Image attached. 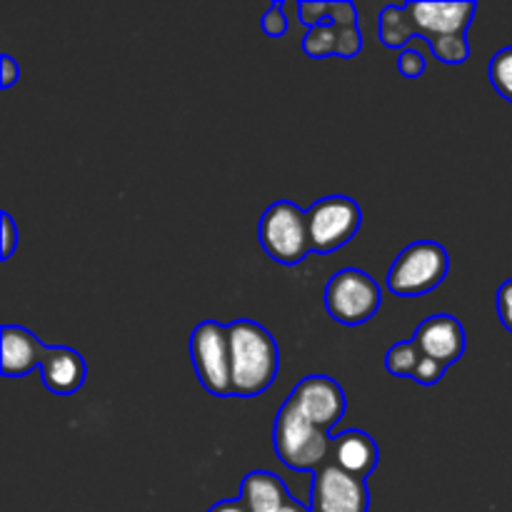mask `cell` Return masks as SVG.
I'll list each match as a JSON object with an SVG mask.
<instances>
[{"label": "cell", "instance_id": "4fadbf2b", "mask_svg": "<svg viewBox=\"0 0 512 512\" xmlns=\"http://www.w3.org/2000/svg\"><path fill=\"white\" fill-rule=\"evenodd\" d=\"M43 383L55 395H73L85 383L83 355L70 348H48L45 345L43 363H40Z\"/></svg>", "mask_w": 512, "mask_h": 512}, {"label": "cell", "instance_id": "8992f818", "mask_svg": "<svg viewBox=\"0 0 512 512\" xmlns=\"http://www.w3.org/2000/svg\"><path fill=\"white\" fill-rule=\"evenodd\" d=\"M380 293L378 283L358 268H345L330 278L325 290V308L330 318L343 325H363L378 313Z\"/></svg>", "mask_w": 512, "mask_h": 512}, {"label": "cell", "instance_id": "ffe728a7", "mask_svg": "<svg viewBox=\"0 0 512 512\" xmlns=\"http://www.w3.org/2000/svg\"><path fill=\"white\" fill-rule=\"evenodd\" d=\"M298 10L303 23H308L310 28L333 25V8H330V3H300Z\"/></svg>", "mask_w": 512, "mask_h": 512}, {"label": "cell", "instance_id": "30bf717a", "mask_svg": "<svg viewBox=\"0 0 512 512\" xmlns=\"http://www.w3.org/2000/svg\"><path fill=\"white\" fill-rule=\"evenodd\" d=\"M290 405L300 410V415L315 423L318 428L330 430L345 415V393L328 375H308L293 388L288 398Z\"/></svg>", "mask_w": 512, "mask_h": 512}, {"label": "cell", "instance_id": "8fae6325", "mask_svg": "<svg viewBox=\"0 0 512 512\" xmlns=\"http://www.w3.org/2000/svg\"><path fill=\"white\" fill-rule=\"evenodd\" d=\"M413 343L425 358L438 360L448 368L465 353V330L453 315H430L415 328Z\"/></svg>", "mask_w": 512, "mask_h": 512}, {"label": "cell", "instance_id": "4316f807", "mask_svg": "<svg viewBox=\"0 0 512 512\" xmlns=\"http://www.w3.org/2000/svg\"><path fill=\"white\" fill-rule=\"evenodd\" d=\"M208 512H250L248 505L243 500H220L218 505H213Z\"/></svg>", "mask_w": 512, "mask_h": 512}, {"label": "cell", "instance_id": "7402d4cb", "mask_svg": "<svg viewBox=\"0 0 512 512\" xmlns=\"http://www.w3.org/2000/svg\"><path fill=\"white\" fill-rule=\"evenodd\" d=\"M443 375H445V365H440L438 360L425 358V355H423V360H420V365H418V370H415L413 380H415V383H420V385H435L440 378H443Z\"/></svg>", "mask_w": 512, "mask_h": 512}, {"label": "cell", "instance_id": "603a6c76", "mask_svg": "<svg viewBox=\"0 0 512 512\" xmlns=\"http://www.w3.org/2000/svg\"><path fill=\"white\" fill-rule=\"evenodd\" d=\"M498 315L505 328L512 333V278L505 280L498 290Z\"/></svg>", "mask_w": 512, "mask_h": 512}, {"label": "cell", "instance_id": "ac0fdd59", "mask_svg": "<svg viewBox=\"0 0 512 512\" xmlns=\"http://www.w3.org/2000/svg\"><path fill=\"white\" fill-rule=\"evenodd\" d=\"M488 73H490V83H493V88L498 90L505 100H510L512 103V45L510 48L498 50V53L493 55Z\"/></svg>", "mask_w": 512, "mask_h": 512}, {"label": "cell", "instance_id": "d6986e66", "mask_svg": "<svg viewBox=\"0 0 512 512\" xmlns=\"http://www.w3.org/2000/svg\"><path fill=\"white\" fill-rule=\"evenodd\" d=\"M260 25H263V33L270 35V38H283V35L288 33V15H285L283 5L280 3L270 5L268 13H265L263 20H260Z\"/></svg>", "mask_w": 512, "mask_h": 512}, {"label": "cell", "instance_id": "3957f363", "mask_svg": "<svg viewBox=\"0 0 512 512\" xmlns=\"http://www.w3.org/2000/svg\"><path fill=\"white\" fill-rule=\"evenodd\" d=\"M273 445L278 458L293 470H315L318 473L325 463H330L333 438L328 430L310 423L295 405L285 400L280 408L273 430Z\"/></svg>", "mask_w": 512, "mask_h": 512}, {"label": "cell", "instance_id": "2e32d148", "mask_svg": "<svg viewBox=\"0 0 512 512\" xmlns=\"http://www.w3.org/2000/svg\"><path fill=\"white\" fill-rule=\"evenodd\" d=\"M423 353L418 350V345L410 340V343H398L388 350L385 355V368L395 378H413L415 370H418Z\"/></svg>", "mask_w": 512, "mask_h": 512}, {"label": "cell", "instance_id": "83f0119b", "mask_svg": "<svg viewBox=\"0 0 512 512\" xmlns=\"http://www.w3.org/2000/svg\"><path fill=\"white\" fill-rule=\"evenodd\" d=\"M280 512H313V510L303 508V505H300V503H295V500H293V498H290V500H288V503H285V505H283V510H280Z\"/></svg>", "mask_w": 512, "mask_h": 512}, {"label": "cell", "instance_id": "7a4b0ae2", "mask_svg": "<svg viewBox=\"0 0 512 512\" xmlns=\"http://www.w3.org/2000/svg\"><path fill=\"white\" fill-rule=\"evenodd\" d=\"M233 395L253 398L265 393L278 375V345L263 325L235 320L228 325Z\"/></svg>", "mask_w": 512, "mask_h": 512}, {"label": "cell", "instance_id": "277c9868", "mask_svg": "<svg viewBox=\"0 0 512 512\" xmlns=\"http://www.w3.org/2000/svg\"><path fill=\"white\" fill-rule=\"evenodd\" d=\"M258 235L265 253L280 265H298L313 250L308 213L290 200H278L265 210Z\"/></svg>", "mask_w": 512, "mask_h": 512}, {"label": "cell", "instance_id": "7c38bea8", "mask_svg": "<svg viewBox=\"0 0 512 512\" xmlns=\"http://www.w3.org/2000/svg\"><path fill=\"white\" fill-rule=\"evenodd\" d=\"M330 463L338 465L343 473L365 480L378 465V445L363 430H345L335 435L330 448Z\"/></svg>", "mask_w": 512, "mask_h": 512}, {"label": "cell", "instance_id": "e0dca14e", "mask_svg": "<svg viewBox=\"0 0 512 512\" xmlns=\"http://www.w3.org/2000/svg\"><path fill=\"white\" fill-rule=\"evenodd\" d=\"M340 48V28L338 25H318L310 28L305 35L303 50L310 58H325V55H338Z\"/></svg>", "mask_w": 512, "mask_h": 512}, {"label": "cell", "instance_id": "5b68a950", "mask_svg": "<svg viewBox=\"0 0 512 512\" xmlns=\"http://www.w3.org/2000/svg\"><path fill=\"white\" fill-rule=\"evenodd\" d=\"M450 270L448 250L430 240L408 245L388 273V288L403 298H415L438 288Z\"/></svg>", "mask_w": 512, "mask_h": 512}, {"label": "cell", "instance_id": "6da1fadb", "mask_svg": "<svg viewBox=\"0 0 512 512\" xmlns=\"http://www.w3.org/2000/svg\"><path fill=\"white\" fill-rule=\"evenodd\" d=\"M475 3H408L388 5L380 13L378 33L388 48H400L413 35H423L443 63L458 65L470 58L465 30L473 20Z\"/></svg>", "mask_w": 512, "mask_h": 512}, {"label": "cell", "instance_id": "52a82bcc", "mask_svg": "<svg viewBox=\"0 0 512 512\" xmlns=\"http://www.w3.org/2000/svg\"><path fill=\"white\" fill-rule=\"evenodd\" d=\"M190 355L195 373L210 395H233V373H230V335L228 328L215 320H205L190 335Z\"/></svg>", "mask_w": 512, "mask_h": 512}, {"label": "cell", "instance_id": "44dd1931", "mask_svg": "<svg viewBox=\"0 0 512 512\" xmlns=\"http://www.w3.org/2000/svg\"><path fill=\"white\" fill-rule=\"evenodd\" d=\"M425 55L423 50L405 48L398 58V70L405 75V78H420L425 73Z\"/></svg>", "mask_w": 512, "mask_h": 512}, {"label": "cell", "instance_id": "5bb4252c", "mask_svg": "<svg viewBox=\"0 0 512 512\" xmlns=\"http://www.w3.org/2000/svg\"><path fill=\"white\" fill-rule=\"evenodd\" d=\"M45 355V345L35 338L30 330L18 328V325H3V368L5 378H20L30 370L40 368Z\"/></svg>", "mask_w": 512, "mask_h": 512}, {"label": "cell", "instance_id": "9c48e42d", "mask_svg": "<svg viewBox=\"0 0 512 512\" xmlns=\"http://www.w3.org/2000/svg\"><path fill=\"white\" fill-rule=\"evenodd\" d=\"M370 495L365 480L325 463L313 480V512H368Z\"/></svg>", "mask_w": 512, "mask_h": 512}, {"label": "cell", "instance_id": "9a60e30c", "mask_svg": "<svg viewBox=\"0 0 512 512\" xmlns=\"http://www.w3.org/2000/svg\"><path fill=\"white\" fill-rule=\"evenodd\" d=\"M240 500L248 505L250 512H280L290 495L278 475L268 473V470H255V473L245 475Z\"/></svg>", "mask_w": 512, "mask_h": 512}, {"label": "cell", "instance_id": "d4e9b609", "mask_svg": "<svg viewBox=\"0 0 512 512\" xmlns=\"http://www.w3.org/2000/svg\"><path fill=\"white\" fill-rule=\"evenodd\" d=\"M15 243H18V230H15L13 218L8 213H3V260H10Z\"/></svg>", "mask_w": 512, "mask_h": 512}, {"label": "cell", "instance_id": "cb8c5ba5", "mask_svg": "<svg viewBox=\"0 0 512 512\" xmlns=\"http://www.w3.org/2000/svg\"><path fill=\"white\" fill-rule=\"evenodd\" d=\"M330 8H333V25H355L358 23V10H355L353 3H345V0H340V3H330Z\"/></svg>", "mask_w": 512, "mask_h": 512}, {"label": "cell", "instance_id": "ba28073f", "mask_svg": "<svg viewBox=\"0 0 512 512\" xmlns=\"http://www.w3.org/2000/svg\"><path fill=\"white\" fill-rule=\"evenodd\" d=\"M363 223V210L348 195H328L308 210L310 243L318 253H333L353 240Z\"/></svg>", "mask_w": 512, "mask_h": 512}, {"label": "cell", "instance_id": "484cf974", "mask_svg": "<svg viewBox=\"0 0 512 512\" xmlns=\"http://www.w3.org/2000/svg\"><path fill=\"white\" fill-rule=\"evenodd\" d=\"M0 60H3V78H0V85H3V88H10V85L20 78V68L15 65V60L10 58V55H3Z\"/></svg>", "mask_w": 512, "mask_h": 512}]
</instances>
